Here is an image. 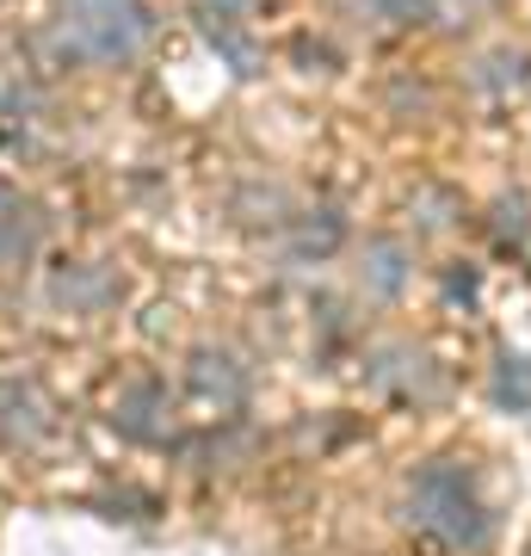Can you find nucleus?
<instances>
[{"instance_id":"20e7f679","label":"nucleus","mask_w":531,"mask_h":556,"mask_svg":"<svg viewBox=\"0 0 531 556\" xmlns=\"http://www.w3.org/2000/svg\"><path fill=\"white\" fill-rule=\"evenodd\" d=\"M186 378H192L198 402H217V408H241V396H248V371L229 353H198Z\"/></svg>"},{"instance_id":"f03ea898","label":"nucleus","mask_w":531,"mask_h":556,"mask_svg":"<svg viewBox=\"0 0 531 556\" xmlns=\"http://www.w3.org/2000/svg\"><path fill=\"white\" fill-rule=\"evenodd\" d=\"M408 526L439 538V544H452V551H476L489 538V514H482V501L470 489V470L427 464L408 489Z\"/></svg>"},{"instance_id":"1a4fd4ad","label":"nucleus","mask_w":531,"mask_h":556,"mask_svg":"<svg viewBox=\"0 0 531 556\" xmlns=\"http://www.w3.org/2000/svg\"><path fill=\"white\" fill-rule=\"evenodd\" d=\"M334 241H340V217H328V211H321V223H303L296 248H303V254H328Z\"/></svg>"},{"instance_id":"6e6552de","label":"nucleus","mask_w":531,"mask_h":556,"mask_svg":"<svg viewBox=\"0 0 531 556\" xmlns=\"http://www.w3.org/2000/svg\"><path fill=\"white\" fill-rule=\"evenodd\" d=\"M365 278H371V291L390 298L395 285H402V248H395V241H371V266H365Z\"/></svg>"},{"instance_id":"f257e3e1","label":"nucleus","mask_w":531,"mask_h":556,"mask_svg":"<svg viewBox=\"0 0 531 556\" xmlns=\"http://www.w3.org/2000/svg\"><path fill=\"white\" fill-rule=\"evenodd\" d=\"M155 31L149 0H62L56 43L75 62H130Z\"/></svg>"},{"instance_id":"423d86ee","label":"nucleus","mask_w":531,"mask_h":556,"mask_svg":"<svg viewBox=\"0 0 531 556\" xmlns=\"http://www.w3.org/2000/svg\"><path fill=\"white\" fill-rule=\"evenodd\" d=\"M0 433L7 439H43L50 433V415H43V402L31 396V390H7V402H0Z\"/></svg>"},{"instance_id":"0eeeda50","label":"nucleus","mask_w":531,"mask_h":556,"mask_svg":"<svg viewBox=\"0 0 531 556\" xmlns=\"http://www.w3.org/2000/svg\"><path fill=\"white\" fill-rule=\"evenodd\" d=\"M56 298H62V303H75V309H93V303L112 298V285H105L99 273H87V266H80V273H62V278H56Z\"/></svg>"},{"instance_id":"39448f33","label":"nucleus","mask_w":531,"mask_h":556,"mask_svg":"<svg viewBox=\"0 0 531 556\" xmlns=\"http://www.w3.org/2000/svg\"><path fill=\"white\" fill-rule=\"evenodd\" d=\"M38 236H43L38 211H31V204H13L0 192V260H25L38 248Z\"/></svg>"},{"instance_id":"7ed1b4c3","label":"nucleus","mask_w":531,"mask_h":556,"mask_svg":"<svg viewBox=\"0 0 531 556\" xmlns=\"http://www.w3.org/2000/svg\"><path fill=\"white\" fill-rule=\"evenodd\" d=\"M198 25H204V38L217 43L223 56L236 62L241 75H254V50L241 43V20H248V0H192Z\"/></svg>"}]
</instances>
